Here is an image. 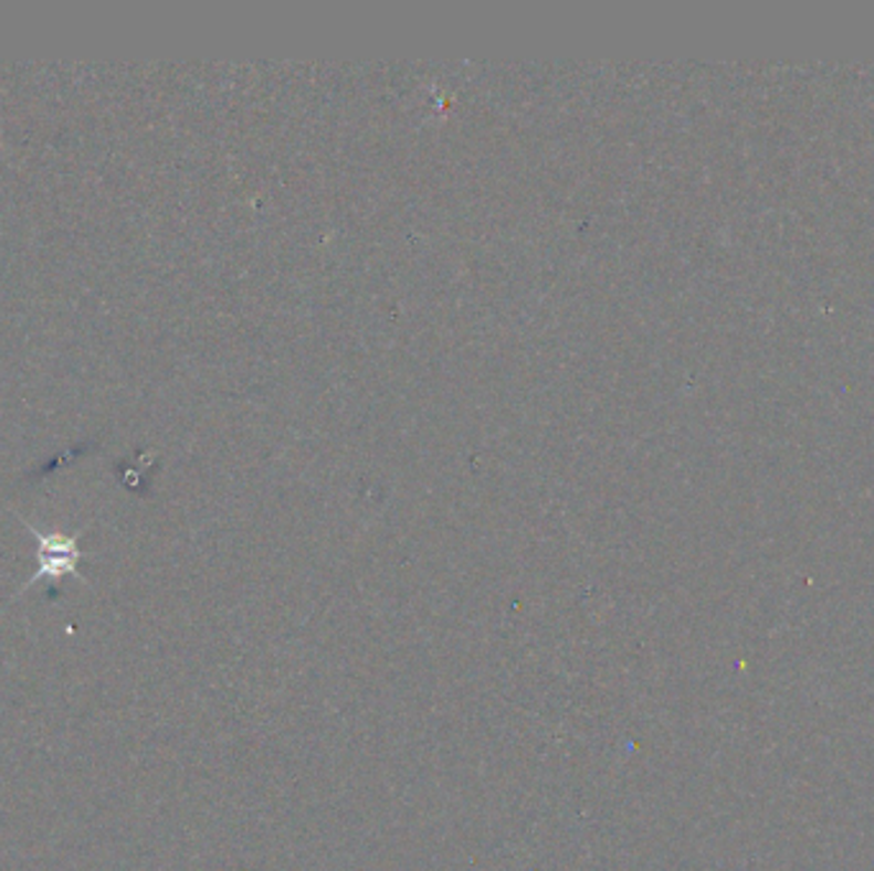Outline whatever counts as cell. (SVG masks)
<instances>
[{
  "mask_svg": "<svg viewBox=\"0 0 874 871\" xmlns=\"http://www.w3.org/2000/svg\"><path fill=\"white\" fill-rule=\"evenodd\" d=\"M29 527V532L34 534L36 540V573L29 577V583L23 585V591L31 588V585L44 581V577H52V581H60L64 575H75L80 581H85L83 573H80V560L85 557V552L80 550V537L77 534H64V532H42V529Z\"/></svg>",
  "mask_w": 874,
  "mask_h": 871,
  "instance_id": "cell-1",
  "label": "cell"
}]
</instances>
